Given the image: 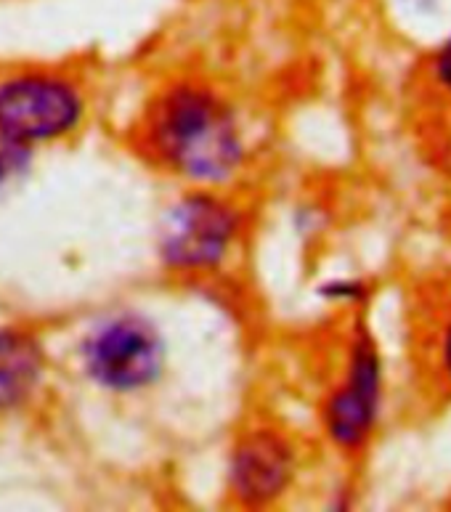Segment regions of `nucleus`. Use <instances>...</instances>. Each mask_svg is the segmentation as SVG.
Masks as SVG:
<instances>
[{
  "label": "nucleus",
  "mask_w": 451,
  "mask_h": 512,
  "mask_svg": "<svg viewBox=\"0 0 451 512\" xmlns=\"http://www.w3.org/2000/svg\"><path fill=\"white\" fill-rule=\"evenodd\" d=\"M290 444L271 430H258L237 444L229 467V486L237 502L263 507L274 502L292 481Z\"/></svg>",
  "instance_id": "423d86ee"
},
{
  "label": "nucleus",
  "mask_w": 451,
  "mask_h": 512,
  "mask_svg": "<svg viewBox=\"0 0 451 512\" xmlns=\"http://www.w3.org/2000/svg\"><path fill=\"white\" fill-rule=\"evenodd\" d=\"M43 351L22 329H0V412L19 409L38 390L43 377Z\"/></svg>",
  "instance_id": "0eeeda50"
},
{
  "label": "nucleus",
  "mask_w": 451,
  "mask_h": 512,
  "mask_svg": "<svg viewBox=\"0 0 451 512\" xmlns=\"http://www.w3.org/2000/svg\"><path fill=\"white\" fill-rule=\"evenodd\" d=\"M30 162V146L0 136V189L14 181Z\"/></svg>",
  "instance_id": "1a4fd4ad"
},
{
  "label": "nucleus",
  "mask_w": 451,
  "mask_h": 512,
  "mask_svg": "<svg viewBox=\"0 0 451 512\" xmlns=\"http://www.w3.org/2000/svg\"><path fill=\"white\" fill-rule=\"evenodd\" d=\"M146 146L157 162L197 184H221L242 162V133L226 101L205 85H173L146 117Z\"/></svg>",
  "instance_id": "f257e3e1"
},
{
  "label": "nucleus",
  "mask_w": 451,
  "mask_h": 512,
  "mask_svg": "<svg viewBox=\"0 0 451 512\" xmlns=\"http://www.w3.org/2000/svg\"><path fill=\"white\" fill-rule=\"evenodd\" d=\"M377 401H380V359L372 340L361 335L353 348L348 380L327 406L329 436L345 449L364 444L375 425Z\"/></svg>",
  "instance_id": "39448f33"
},
{
  "label": "nucleus",
  "mask_w": 451,
  "mask_h": 512,
  "mask_svg": "<svg viewBox=\"0 0 451 512\" xmlns=\"http://www.w3.org/2000/svg\"><path fill=\"white\" fill-rule=\"evenodd\" d=\"M165 364L160 332L141 316H117L83 343L85 375L101 388L133 393L152 385Z\"/></svg>",
  "instance_id": "7ed1b4c3"
},
{
  "label": "nucleus",
  "mask_w": 451,
  "mask_h": 512,
  "mask_svg": "<svg viewBox=\"0 0 451 512\" xmlns=\"http://www.w3.org/2000/svg\"><path fill=\"white\" fill-rule=\"evenodd\" d=\"M237 237V215L213 194H189L170 207L160 231V253L170 268L218 266Z\"/></svg>",
  "instance_id": "20e7f679"
},
{
  "label": "nucleus",
  "mask_w": 451,
  "mask_h": 512,
  "mask_svg": "<svg viewBox=\"0 0 451 512\" xmlns=\"http://www.w3.org/2000/svg\"><path fill=\"white\" fill-rule=\"evenodd\" d=\"M446 367L451 372V332H449V340H446Z\"/></svg>",
  "instance_id": "9b49d317"
},
{
  "label": "nucleus",
  "mask_w": 451,
  "mask_h": 512,
  "mask_svg": "<svg viewBox=\"0 0 451 512\" xmlns=\"http://www.w3.org/2000/svg\"><path fill=\"white\" fill-rule=\"evenodd\" d=\"M438 75L451 88V40L444 46L441 56H438Z\"/></svg>",
  "instance_id": "9d476101"
},
{
  "label": "nucleus",
  "mask_w": 451,
  "mask_h": 512,
  "mask_svg": "<svg viewBox=\"0 0 451 512\" xmlns=\"http://www.w3.org/2000/svg\"><path fill=\"white\" fill-rule=\"evenodd\" d=\"M83 109L77 85L54 72H22L0 80V136L30 149L75 130Z\"/></svg>",
  "instance_id": "f03ea898"
},
{
  "label": "nucleus",
  "mask_w": 451,
  "mask_h": 512,
  "mask_svg": "<svg viewBox=\"0 0 451 512\" xmlns=\"http://www.w3.org/2000/svg\"><path fill=\"white\" fill-rule=\"evenodd\" d=\"M406 22L430 32L451 30V0H396Z\"/></svg>",
  "instance_id": "6e6552de"
}]
</instances>
